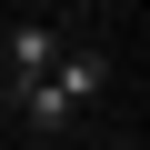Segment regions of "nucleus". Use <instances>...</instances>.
<instances>
[{"label": "nucleus", "mask_w": 150, "mask_h": 150, "mask_svg": "<svg viewBox=\"0 0 150 150\" xmlns=\"http://www.w3.org/2000/svg\"><path fill=\"white\" fill-rule=\"evenodd\" d=\"M100 150H140V140H100Z\"/></svg>", "instance_id": "nucleus-4"}, {"label": "nucleus", "mask_w": 150, "mask_h": 150, "mask_svg": "<svg viewBox=\"0 0 150 150\" xmlns=\"http://www.w3.org/2000/svg\"><path fill=\"white\" fill-rule=\"evenodd\" d=\"M50 90H60L70 110H90V100L110 90V50H100V40H80V30H70V40H60V60H50Z\"/></svg>", "instance_id": "nucleus-2"}, {"label": "nucleus", "mask_w": 150, "mask_h": 150, "mask_svg": "<svg viewBox=\"0 0 150 150\" xmlns=\"http://www.w3.org/2000/svg\"><path fill=\"white\" fill-rule=\"evenodd\" d=\"M0 110H20V130H40V140H60V130H70V120H80V110H70V100H60V90H50V80H30V90H20V100H0Z\"/></svg>", "instance_id": "nucleus-3"}, {"label": "nucleus", "mask_w": 150, "mask_h": 150, "mask_svg": "<svg viewBox=\"0 0 150 150\" xmlns=\"http://www.w3.org/2000/svg\"><path fill=\"white\" fill-rule=\"evenodd\" d=\"M60 40H70V30H50V20H10V30H0V100H20L30 80H50Z\"/></svg>", "instance_id": "nucleus-1"}]
</instances>
